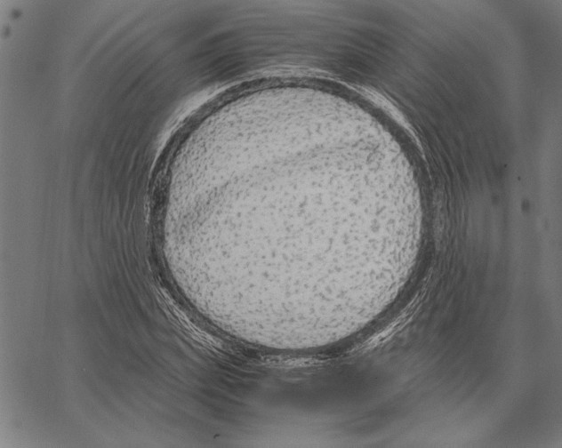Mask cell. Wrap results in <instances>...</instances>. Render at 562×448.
I'll return each mask as SVG.
<instances>
[{"label":"cell","mask_w":562,"mask_h":448,"mask_svg":"<svg viewBox=\"0 0 562 448\" xmlns=\"http://www.w3.org/2000/svg\"><path fill=\"white\" fill-rule=\"evenodd\" d=\"M301 155L292 196L270 190L277 196H271L245 182L237 196L208 194L185 220L190 243L205 257L277 249L307 260L340 252L378 262L406 239L410 220L401 206L361 180L367 159L324 142Z\"/></svg>","instance_id":"6da1fadb"}]
</instances>
